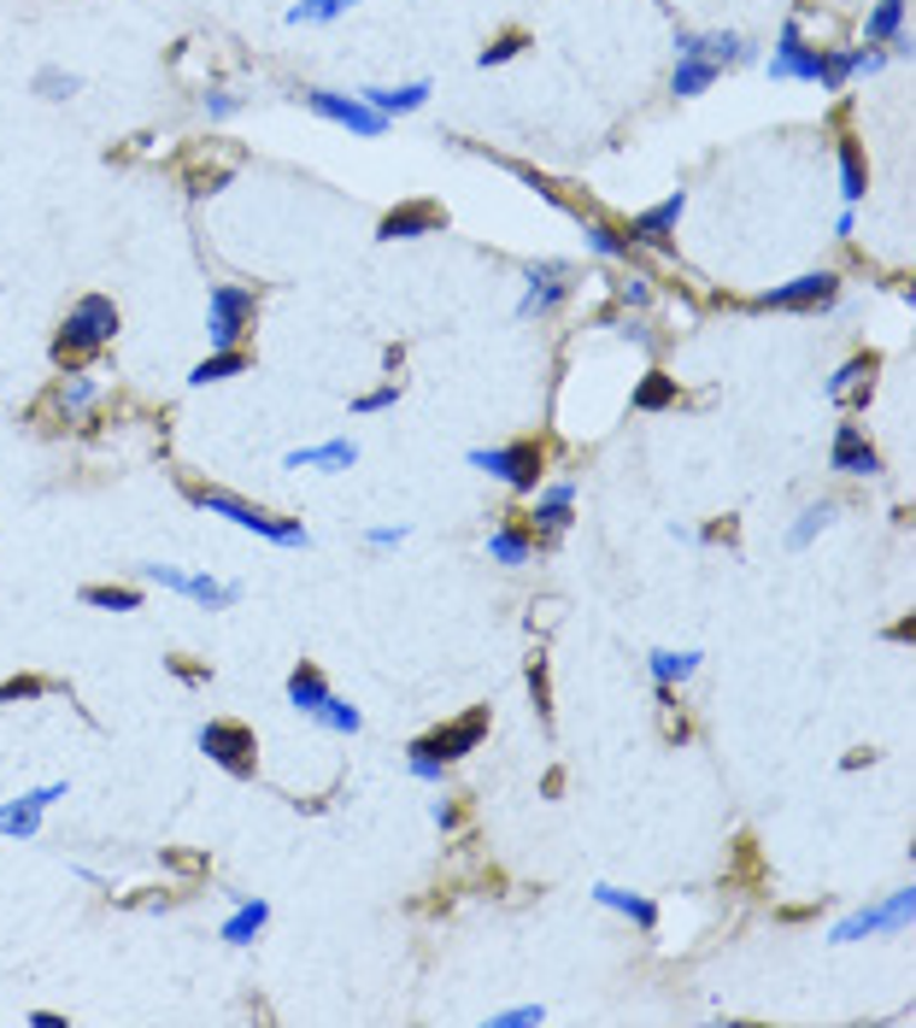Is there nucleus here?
<instances>
[{"instance_id": "obj_1", "label": "nucleus", "mask_w": 916, "mask_h": 1028, "mask_svg": "<svg viewBox=\"0 0 916 1028\" xmlns=\"http://www.w3.org/2000/svg\"><path fill=\"white\" fill-rule=\"evenodd\" d=\"M118 336V306L107 295H82L66 318H59V336H53V359L66 370H82L100 347Z\"/></svg>"}, {"instance_id": "obj_2", "label": "nucleus", "mask_w": 916, "mask_h": 1028, "mask_svg": "<svg viewBox=\"0 0 916 1028\" xmlns=\"http://www.w3.org/2000/svg\"><path fill=\"white\" fill-rule=\"evenodd\" d=\"M182 493H189V500H195L200 511H212V518H229L236 529H253V535H265V541H277V547H311V535H306L295 518H270V511L247 506V500H236V493H223V488L182 482Z\"/></svg>"}, {"instance_id": "obj_3", "label": "nucleus", "mask_w": 916, "mask_h": 1028, "mask_svg": "<svg viewBox=\"0 0 916 1028\" xmlns=\"http://www.w3.org/2000/svg\"><path fill=\"white\" fill-rule=\"evenodd\" d=\"M470 470H488L499 477L511 493H535L540 488V470H547V447L540 441H506V447H470Z\"/></svg>"}, {"instance_id": "obj_4", "label": "nucleus", "mask_w": 916, "mask_h": 1028, "mask_svg": "<svg viewBox=\"0 0 916 1028\" xmlns=\"http://www.w3.org/2000/svg\"><path fill=\"white\" fill-rule=\"evenodd\" d=\"M253 312H259V295L241 282H218L206 295V336L212 347H241V336L253 329Z\"/></svg>"}, {"instance_id": "obj_5", "label": "nucleus", "mask_w": 916, "mask_h": 1028, "mask_svg": "<svg viewBox=\"0 0 916 1028\" xmlns=\"http://www.w3.org/2000/svg\"><path fill=\"white\" fill-rule=\"evenodd\" d=\"M200 752L212 758L218 770L241 776V781L259 770V740H253V729H247V723H229V717H212V723L200 729Z\"/></svg>"}, {"instance_id": "obj_6", "label": "nucleus", "mask_w": 916, "mask_h": 1028, "mask_svg": "<svg viewBox=\"0 0 916 1028\" xmlns=\"http://www.w3.org/2000/svg\"><path fill=\"white\" fill-rule=\"evenodd\" d=\"M769 82H817L823 77V48L805 41V12H794L776 36V53H769Z\"/></svg>"}, {"instance_id": "obj_7", "label": "nucleus", "mask_w": 916, "mask_h": 1028, "mask_svg": "<svg viewBox=\"0 0 916 1028\" xmlns=\"http://www.w3.org/2000/svg\"><path fill=\"white\" fill-rule=\"evenodd\" d=\"M482 735H488V706H470L465 717H452V723L441 729H429L411 740V752H424V758H441V765H452V758H465L482 747Z\"/></svg>"}, {"instance_id": "obj_8", "label": "nucleus", "mask_w": 916, "mask_h": 1028, "mask_svg": "<svg viewBox=\"0 0 916 1028\" xmlns=\"http://www.w3.org/2000/svg\"><path fill=\"white\" fill-rule=\"evenodd\" d=\"M916 917V888H899V894H887V905H869V911H852L846 922H835V946H852V940H864V935H899L905 922Z\"/></svg>"}, {"instance_id": "obj_9", "label": "nucleus", "mask_w": 916, "mask_h": 1028, "mask_svg": "<svg viewBox=\"0 0 916 1028\" xmlns=\"http://www.w3.org/2000/svg\"><path fill=\"white\" fill-rule=\"evenodd\" d=\"M311 112H318L323 123H341V130H352V136H365V141H377V136H388V118L382 112H370L359 94H336V89H306L300 94Z\"/></svg>"}, {"instance_id": "obj_10", "label": "nucleus", "mask_w": 916, "mask_h": 1028, "mask_svg": "<svg viewBox=\"0 0 916 1028\" xmlns=\"http://www.w3.org/2000/svg\"><path fill=\"white\" fill-rule=\"evenodd\" d=\"M835 295H840V277L835 271H805V277L758 295L753 306H758V312H817V306H835Z\"/></svg>"}, {"instance_id": "obj_11", "label": "nucleus", "mask_w": 916, "mask_h": 1028, "mask_svg": "<svg viewBox=\"0 0 916 1028\" xmlns=\"http://www.w3.org/2000/svg\"><path fill=\"white\" fill-rule=\"evenodd\" d=\"M565 277H570L565 259H540V265H529V288H524V300H517V318H547L552 306H565L570 288H576V282H565Z\"/></svg>"}, {"instance_id": "obj_12", "label": "nucleus", "mask_w": 916, "mask_h": 1028, "mask_svg": "<svg viewBox=\"0 0 916 1028\" xmlns=\"http://www.w3.org/2000/svg\"><path fill=\"white\" fill-rule=\"evenodd\" d=\"M828 465H835L840 477H882V452L864 441V423H840V429H835Z\"/></svg>"}, {"instance_id": "obj_13", "label": "nucleus", "mask_w": 916, "mask_h": 1028, "mask_svg": "<svg viewBox=\"0 0 916 1028\" xmlns=\"http://www.w3.org/2000/svg\"><path fill=\"white\" fill-rule=\"evenodd\" d=\"M441 223H447V212L435 200H406V206H394V212H382L377 236L382 241H411V236H435Z\"/></svg>"}, {"instance_id": "obj_14", "label": "nucleus", "mask_w": 916, "mask_h": 1028, "mask_svg": "<svg viewBox=\"0 0 916 1028\" xmlns=\"http://www.w3.org/2000/svg\"><path fill=\"white\" fill-rule=\"evenodd\" d=\"M94 400H100V382L89 377V370H66V377H59V388L48 395V406H53L59 423H82V418L94 411Z\"/></svg>"}, {"instance_id": "obj_15", "label": "nucleus", "mask_w": 916, "mask_h": 1028, "mask_svg": "<svg viewBox=\"0 0 916 1028\" xmlns=\"http://www.w3.org/2000/svg\"><path fill=\"white\" fill-rule=\"evenodd\" d=\"M429 94H435V82L418 77V82H400V89H359V100L370 112H382L388 123L394 118H411V112H424L429 107Z\"/></svg>"}, {"instance_id": "obj_16", "label": "nucleus", "mask_w": 916, "mask_h": 1028, "mask_svg": "<svg viewBox=\"0 0 916 1028\" xmlns=\"http://www.w3.org/2000/svg\"><path fill=\"white\" fill-rule=\"evenodd\" d=\"M876 370L882 353H852L835 377H828V400H852V406H869V388H876Z\"/></svg>"}, {"instance_id": "obj_17", "label": "nucleus", "mask_w": 916, "mask_h": 1028, "mask_svg": "<svg viewBox=\"0 0 916 1028\" xmlns=\"http://www.w3.org/2000/svg\"><path fill=\"white\" fill-rule=\"evenodd\" d=\"M681 212H687V189L664 194L658 206H647V212H635V223H629V241H653V247H664V241L676 236Z\"/></svg>"}, {"instance_id": "obj_18", "label": "nucleus", "mask_w": 916, "mask_h": 1028, "mask_svg": "<svg viewBox=\"0 0 916 1028\" xmlns=\"http://www.w3.org/2000/svg\"><path fill=\"white\" fill-rule=\"evenodd\" d=\"M864 41H876L887 53H910V36H905V0H876V12L864 18Z\"/></svg>"}, {"instance_id": "obj_19", "label": "nucleus", "mask_w": 916, "mask_h": 1028, "mask_svg": "<svg viewBox=\"0 0 916 1028\" xmlns=\"http://www.w3.org/2000/svg\"><path fill=\"white\" fill-rule=\"evenodd\" d=\"M282 465L288 470H352L359 465V447L352 441H318V447H295Z\"/></svg>"}, {"instance_id": "obj_20", "label": "nucleus", "mask_w": 916, "mask_h": 1028, "mask_svg": "<svg viewBox=\"0 0 916 1028\" xmlns=\"http://www.w3.org/2000/svg\"><path fill=\"white\" fill-rule=\"evenodd\" d=\"M329 693H336V688H329V676L318 665H295V670H288V706H295V711L318 717Z\"/></svg>"}, {"instance_id": "obj_21", "label": "nucleus", "mask_w": 916, "mask_h": 1028, "mask_svg": "<svg viewBox=\"0 0 916 1028\" xmlns=\"http://www.w3.org/2000/svg\"><path fill=\"white\" fill-rule=\"evenodd\" d=\"M594 899L606 905V911H623V917L635 922V929H647V935L658 929V905H653L647 894H629V888H611V881H599Z\"/></svg>"}, {"instance_id": "obj_22", "label": "nucleus", "mask_w": 916, "mask_h": 1028, "mask_svg": "<svg viewBox=\"0 0 916 1028\" xmlns=\"http://www.w3.org/2000/svg\"><path fill=\"white\" fill-rule=\"evenodd\" d=\"M570 506H576V488H570V482H552V488L535 500L529 523H540V529H547V541H552V535L570 529Z\"/></svg>"}, {"instance_id": "obj_23", "label": "nucleus", "mask_w": 916, "mask_h": 1028, "mask_svg": "<svg viewBox=\"0 0 916 1028\" xmlns=\"http://www.w3.org/2000/svg\"><path fill=\"white\" fill-rule=\"evenodd\" d=\"M241 370H253V353L247 347H212V359H200L189 370V382L206 388V382H229V377H241Z\"/></svg>"}, {"instance_id": "obj_24", "label": "nucleus", "mask_w": 916, "mask_h": 1028, "mask_svg": "<svg viewBox=\"0 0 916 1028\" xmlns=\"http://www.w3.org/2000/svg\"><path fill=\"white\" fill-rule=\"evenodd\" d=\"M270 922V905L265 899H236V911L223 917V929H218V940H229V946H253V935Z\"/></svg>"}, {"instance_id": "obj_25", "label": "nucleus", "mask_w": 916, "mask_h": 1028, "mask_svg": "<svg viewBox=\"0 0 916 1028\" xmlns=\"http://www.w3.org/2000/svg\"><path fill=\"white\" fill-rule=\"evenodd\" d=\"M488 559H499V565H529L535 559V523L529 529L524 523H499L488 535Z\"/></svg>"}, {"instance_id": "obj_26", "label": "nucleus", "mask_w": 916, "mask_h": 1028, "mask_svg": "<svg viewBox=\"0 0 916 1028\" xmlns=\"http://www.w3.org/2000/svg\"><path fill=\"white\" fill-rule=\"evenodd\" d=\"M869 194V164H864V148L858 136H840V200L858 206Z\"/></svg>"}, {"instance_id": "obj_27", "label": "nucleus", "mask_w": 916, "mask_h": 1028, "mask_svg": "<svg viewBox=\"0 0 916 1028\" xmlns=\"http://www.w3.org/2000/svg\"><path fill=\"white\" fill-rule=\"evenodd\" d=\"M687 59H711V66L723 71V66H740V59H746V41L735 36V30H694V53H687Z\"/></svg>"}, {"instance_id": "obj_28", "label": "nucleus", "mask_w": 916, "mask_h": 1028, "mask_svg": "<svg viewBox=\"0 0 916 1028\" xmlns=\"http://www.w3.org/2000/svg\"><path fill=\"white\" fill-rule=\"evenodd\" d=\"M182 593H189L195 606H206V611H229V606L241 600V582H218V576H206V570H189Z\"/></svg>"}, {"instance_id": "obj_29", "label": "nucleus", "mask_w": 916, "mask_h": 1028, "mask_svg": "<svg viewBox=\"0 0 916 1028\" xmlns=\"http://www.w3.org/2000/svg\"><path fill=\"white\" fill-rule=\"evenodd\" d=\"M723 71L711 66V59H676V77H670V94L676 100H694V94H705L717 82Z\"/></svg>"}, {"instance_id": "obj_30", "label": "nucleus", "mask_w": 916, "mask_h": 1028, "mask_svg": "<svg viewBox=\"0 0 916 1028\" xmlns=\"http://www.w3.org/2000/svg\"><path fill=\"white\" fill-rule=\"evenodd\" d=\"M581 241H588V253H599V259H629L635 253V241L623 230H611V223H599V218H581Z\"/></svg>"}, {"instance_id": "obj_31", "label": "nucleus", "mask_w": 916, "mask_h": 1028, "mask_svg": "<svg viewBox=\"0 0 916 1028\" xmlns=\"http://www.w3.org/2000/svg\"><path fill=\"white\" fill-rule=\"evenodd\" d=\"M41 829V806L30 794H18V799H7V806H0V835H12V840H30Z\"/></svg>"}, {"instance_id": "obj_32", "label": "nucleus", "mask_w": 916, "mask_h": 1028, "mask_svg": "<svg viewBox=\"0 0 916 1028\" xmlns=\"http://www.w3.org/2000/svg\"><path fill=\"white\" fill-rule=\"evenodd\" d=\"M852 77H858V48H823V77H817L823 89L840 94Z\"/></svg>"}, {"instance_id": "obj_33", "label": "nucleus", "mask_w": 916, "mask_h": 1028, "mask_svg": "<svg viewBox=\"0 0 916 1028\" xmlns=\"http://www.w3.org/2000/svg\"><path fill=\"white\" fill-rule=\"evenodd\" d=\"M359 0H295L288 7V24H336V18H347Z\"/></svg>"}, {"instance_id": "obj_34", "label": "nucleus", "mask_w": 916, "mask_h": 1028, "mask_svg": "<svg viewBox=\"0 0 916 1028\" xmlns=\"http://www.w3.org/2000/svg\"><path fill=\"white\" fill-rule=\"evenodd\" d=\"M647 670H653V682L676 688V682H687V676L699 670V652H653V658H647Z\"/></svg>"}, {"instance_id": "obj_35", "label": "nucleus", "mask_w": 916, "mask_h": 1028, "mask_svg": "<svg viewBox=\"0 0 916 1028\" xmlns=\"http://www.w3.org/2000/svg\"><path fill=\"white\" fill-rule=\"evenodd\" d=\"M82 606H100V611H141V588L94 582V588H82Z\"/></svg>"}, {"instance_id": "obj_36", "label": "nucleus", "mask_w": 916, "mask_h": 1028, "mask_svg": "<svg viewBox=\"0 0 916 1028\" xmlns=\"http://www.w3.org/2000/svg\"><path fill=\"white\" fill-rule=\"evenodd\" d=\"M311 723H323L329 735H359V729H365V717H359V706H347V699L329 693V699H323V711L311 717Z\"/></svg>"}, {"instance_id": "obj_37", "label": "nucleus", "mask_w": 916, "mask_h": 1028, "mask_svg": "<svg viewBox=\"0 0 916 1028\" xmlns=\"http://www.w3.org/2000/svg\"><path fill=\"white\" fill-rule=\"evenodd\" d=\"M30 89H36L41 100H71V94L82 89V77H77V71H59V66H41Z\"/></svg>"}, {"instance_id": "obj_38", "label": "nucleus", "mask_w": 916, "mask_h": 1028, "mask_svg": "<svg viewBox=\"0 0 916 1028\" xmlns=\"http://www.w3.org/2000/svg\"><path fill=\"white\" fill-rule=\"evenodd\" d=\"M635 406H640V411H664V406H676V377H664V370H647V382L635 388Z\"/></svg>"}, {"instance_id": "obj_39", "label": "nucleus", "mask_w": 916, "mask_h": 1028, "mask_svg": "<svg viewBox=\"0 0 916 1028\" xmlns=\"http://www.w3.org/2000/svg\"><path fill=\"white\" fill-rule=\"evenodd\" d=\"M828 518H835V506H828V500H817V506H805L799 511V523L794 529H787V547H810V535H817V529H828Z\"/></svg>"}, {"instance_id": "obj_40", "label": "nucleus", "mask_w": 916, "mask_h": 1028, "mask_svg": "<svg viewBox=\"0 0 916 1028\" xmlns=\"http://www.w3.org/2000/svg\"><path fill=\"white\" fill-rule=\"evenodd\" d=\"M524 48H529V36H524V30H499V36L488 41V48L476 53V66H482V71H488V66H506V59H517Z\"/></svg>"}, {"instance_id": "obj_41", "label": "nucleus", "mask_w": 916, "mask_h": 1028, "mask_svg": "<svg viewBox=\"0 0 916 1028\" xmlns=\"http://www.w3.org/2000/svg\"><path fill=\"white\" fill-rule=\"evenodd\" d=\"M48 688H53L48 676H7V682H0V706H18V699H41Z\"/></svg>"}, {"instance_id": "obj_42", "label": "nucleus", "mask_w": 916, "mask_h": 1028, "mask_svg": "<svg viewBox=\"0 0 916 1028\" xmlns=\"http://www.w3.org/2000/svg\"><path fill=\"white\" fill-rule=\"evenodd\" d=\"M200 107H206V118H212V123H229V118L241 112V94H229V89H206V94H200Z\"/></svg>"}, {"instance_id": "obj_43", "label": "nucleus", "mask_w": 916, "mask_h": 1028, "mask_svg": "<svg viewBox=\"0 0 916 1028\" xmlns=\"http://www.w3.org/2000/svg\"><path fill=\"white\" fill-rule=\"evenodd\" d=\"M394 400H400V382H382V388H370V395H359V400H352V411H365V418H370V411H388Z\"/></svg>"}, {"instance_id": "obj_44", "label": "nucleus", "mask_w": 916, "mask_h": 1028, "mask_svg": "<svg viewBox=\"0 0 916 1028\" xmlns=\"http://www.w3.org/2000/svg\"><path fill=\"white\" fill-rule=\"evenodd\" d=\"M529 693H535L540 723H547V717H552V706H547V658H529Z\"/></svg>"}, {"instance_id": "obj_45", "label": "nucleus", "mask_w": 916, "mask_h": 1028, "mask_svg": "<svg viewBox=\"0 0 916 1028\" xmlns=\"http://www.w3.org/2000/svg\"><path fill=\"white\" fill-rule=\"evenodd\" d=\"M141 576L153 588H171V593H182V582H189V570H177V565H141Z\"/></svg>"}, {"instance_id": "obj_46", "label": "nucleus", "mask_w": 916, "mask_h": 1028, "mask_svg": "<svg viewBox=\"0 0 916 1028\" xmlns=\"http://www.w3.org/2000/svg\"><path fill=\"white\" fill-rule=\"evenodd\" d=\"M540 1017H547L540 1005H517V1011H499V1017H494V1028H535Z\"/></svg>"}, {"instance_id": "obj_47", "label": "nucleus", "mask_w": 916, "mask_h": 1028, "mask_svg": "<svg viewBox=\"0 0 916 1028\" xmlns=\"http://www.w3.org/2000/svg\"><path fill=\"white\" fill-rule=\"evenodd\" d=\"M411 776H418V781H447V765H441V758L411 752Z\"/></svg>"}, {"instance_id": "obj_48", "label": "nucleus", "mask_w": 916, "mask_h": 1028, "mask_svg": "<svg viewBox=\"0 0 916 1028\" xmlns=\"http://www.w3.org/2000/svg\"><path fill=\"white\" fill-rule=\"evenodd\" d=\"M887 48H858V77H876V71H887Z\"/></svg>"}, {"instance_id": "obj_49", "label": "nucleus", "mask_w": 916, "mask_h": 1028, "mask_svg": "<svg viewBox=\"0 0 916 1028\" xmlns=\"http://www.w3.org/2000/svg\"><path fill=\"white\" fill-rule=\"evenodd\" d=\"M458 822H465V811L452 799H435V829H458Z\"/></svg>"}, {"instance_id": "obj_50", "label": "nucleus", "mask_w": 916, "mask_h": 1028, "mask_svg": "<svg viewBox=\"0 0 916 1028\" xmlns=\"http://www.w3.org/2000/svg\"><path fill=\"white\" fill-rule=\"evenodd\" d=\"M30 799H36L41 811H48L53 799H66V781H41V788H30Z\"/></svg>"}, {"instance_id": "obj_51", "label": "nucleus", "mask_w": 916, "mask_h": 1028, "mask_svg": "<svg viewBox=\"0 0 916 1028\" xmlns=\"http://www.w3.org/2000/svg\"><path fill=\"white\" fill-rule=\"evenodd\" d=\"M623 300L647 306V300H653V282H647V277H629V282H623Z\"/></svg>"}, {"instance_id": "obj_52", "label": "nucleus", "mask_w": 916, "mask_h": 1028, "mask_svg": "<svg viewBox=\"0 0 916 1028\" xmlns=\"http://www.w3.org/2000/svg\"><path fill=\"white\" fill-rule=\"evenodd\" d=\"M365 541H370V547H400V541H406V529H370Z\"/></svg>"}, {"instance_id": "obj_53", "label": "nucleus", "mask_w": 916, "mask_h": 1028, "mask_svg": "<svg viewBox=\"0 0 916 1028\" xmlns=\"http://www.w3.org/2000/svg\"><path fill=\"white\" fill-rule=\"evenodd\" d=\"M699 541H735V523H728V518H723V523H705Z\"/></svg>"}, {"instance_id": "obj_54", "label": "nucleus", "mask_w": 916, "mask_h": 1028, "mask_svg": "<svg viewBox=\"0 0 916 1028\" xmlns=\"http://www.w3.org/2000/svg\"><path fill=\"white\" fill-rule=\"evenodd\" d=\"M858 230V206H840V218H835V236H852Z\"/></svg>"}, {"instance_id": "obj_55", "label": "nucleus", "mask_w": 916, "mask_h": 1028, "mask_svg": "<svg viewBox=\"0 0 916 1028\" xmlns=\"http://www.w3.org/2000/svg\"><path fill=\"white\" fill-rule=\"evenodd\" d=\"M171 670L182 676V682H206V670H200V665H189V658H171Z\"/></svg>"}, {"instance_id": "obj_56", "label": "nucleus", "mask_w": 916, "mask_h": 1028, "mask_svg": "<svg viewBox=\"0 0 916 1028\" xmlns=\"http://www.w3.org/2000/svg\"><path fill=\"white\" fill-rule=\"evenodd\" d=\"M893 641H916V617H899V623H893Z\"/></svg>"}, {"instance_id": "obj_57", "label": "nucleus", "mask_w": 916, "mask_h": 1028, "mask_svg": "<svg viewBox=\"0 0 916 1028\" xmlns=\"http://www.w3.org/2000/svg\"><path fill=\"white\" fill-rule=\"evenodd\" d=\"M30 1022H36V1028H59L66 1017H59V1011H30Z\"/></svg>"}]
</instances>
